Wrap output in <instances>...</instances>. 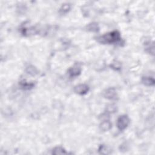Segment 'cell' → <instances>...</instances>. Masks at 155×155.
<instances>
[{
  "instance_id": "6da1fadb",
  "label": "cell",
  "mask_w": 155,
  "mask_h": 155,
  "mask_svg": "<svg viewBox=\"0 0 155 155\" xmlns=\"http://www.w3.org/2000/svg\"><path fill=\"white\" fill-rule=\"evenodd\" d=\"M121 40V34L117 30L107 33L97 38V41L104 44H112L119 43Z\"/></svg>"
},
{
  "instance_id": "7a4b0ae2",
  "label": "cell",
  "mask_w": 155,
  "mask_h": 155,
  "mask_svg": "<svg viewBox=\"0 0 155 155\" xmlns=\"http://www.w3.org/2000/svg\"><path fill=\"white\" fill-rule=\"evenodd\" d=\"M130 124V120L127 115H124L119 117L117 120V127L120 131L127 128Z\"/></svg>"
},
{
  "instance_id": "3957f363",
  "label": "cell",
  "mask_w": 155,
  "mask_h": 155,
  "mask_svg": "<svg viewBox=\"0 0 155 155\" xmlns=\"http://www.w3.org/2000/svg\"><path fill=\"white\" fill-rule=\"evenodd\" d=\"M104 97L110 100H114L117 98V92L115 88H109L104 92Z\"/></svg>"
},
{
  "instance_id": "277c9868",
  "label": "cell",
  "mask_w": 155,
  "mask_h": 155,
  "mask_svg": "<svg viewBox=\"0 0 155 155\" xmlns=\"http://www.w3.org/2000/svg\"><path fill=\"white\" fill-rule=\"evenodd\" d=\"M81 68L78 65H75L68 70V74L71 78H75L78 76L81 73Z\"/></svg>"
},
{
  "instance_id": "5b68a950",
  "label": "cell",
  "mask_w": 155,
  "mask_h": 155,
  "mask_svg": "<svg viewBox=\"0 0 155 155\" xmlns=\"http://www.w3.org/2000/svg\"><path fill=\"white\" fill-rule=\"evenodd\" d=\"M75 92L80 95H84L88 93L89 91V87L87 84H81L76 86L75 87Z\"/></svg>"
},
{
  "instance_id": "8992f818",
  "label": "cell",
  "mask_w": 155,
  "mask_h": 155,
  "mask_svg": "<svg viewBox=\"0 0 155 155\" xmlns=\"http://www.w3.org/2000/svg\"><path fill=\"white\" fill-rule=\"evenodd\" d=\"M142 83L146 86H153L155 84V80L153 77L150 76H146L142 78Z\"/></svg>"
},
{
  "instance_id": "52a82bcc",
  "label": "cell",
  "mask_w": 155,
  "mask_h": 155,
  "mask_svg": "<svg viewBox=\"0 0 155 155\" xmlns=\"http://www.w3.org/2000/svg\"><path fill=\"white\" fill-rule=\"evenodd\" d=\"M112 124L110 121L105 120L100 124L99 128L101 130L103 131V132H107V131H109L112 128Z\"/></svg>"
},
{
  "instance_id": "ba28073f",
  "label": "cell",
  "mask_w": 155,
  "mask_h": 155,
  "mask_svg": "<svg viewBox=\"0 0 155 155\" xmlns=\"http://www.w3.org/2000/svg\"><path fill=\"white\" fill-rule=\"evenodd\" d=\"M87 30L93 32H97L99 30V27L98 26V23L92 22L87 26Z\"/></svg>"
},
{
  "instance_id": "9c48e42d",
  "label": "cell",
  "mask_w": 155,
  "mask_h": 155,
  "mask_svg": "<svg viewBox=\"0 0 155 155\" xmlns=\"http://www.w3.org/2000/svg\"><path fill=\"white\" fill-rule=\"evenodd\" d=\"M20 86L21 88L24 90H29L33 87L34 84L33 83H29L28 82H26L25 81H22L20 82Z\"/></svg>"
},
{
  "instance_id": "30bf717a",
  "label": "cell",
  "mask_w": 155,
  "mask_h": 155,
  "mask_svg": "<svg viewBox=\"0 0 155 155\" xmlns=\"http://www.w3.org/2000/svg\"><path fill=\"white\" fill-rule=\"evenodd\" d=\"M67 153V152L66 151V150L61 147H56L52 150V154H63Z\"/></svg>"
},
{
  "instance_id": "8fae6325",
  "label": "cell",
  "mask_w": 155,
  "mask_h": 155,
  "mask_svg": "<svg viewBox=\"0 0 155 155\" xmlns=\"http://www.w3.org/2000/svg\"><path fill=\"white\" fill-rule=\"evenodd\" d=\"M70 5L69 4H63L61 7L60 8V10H59V12L61 14H67L68 12L70 9Z\"/></svg>"
},
{
  "instance_id": "7c38bea8",
  "label": "cell",
  "mask_w": 155,
  "mask_h": 155,
  "mask_svg": "<svg viewBox=\"0 0 155 155\" xmlns=\"http://www.w3.org/2000/svg\"><path fill=\"white\" fill-rule=\"evenodd\" d=\"M99 152L101 154H109L110 153V150L109 149V148L105 146H101L99 149Z\"/></svg>"
},
{
  "instance_id": "4fadbf2b",
  "label": "cell",
  "mask_w": 155,
  "mask_h": 155,
  "mask_svg": "<svg viewBox=\"0 0 155 155\" xmlns=\"http://www.w3.org/2000/svg\"><path fill=\"white\" fill-rule=\"evenodd\" d=\"M116 110H117L116 107L113 104H110V105H108L106 108L107 113H115L116 111Z\"/></svg>"
}]
</instances>
